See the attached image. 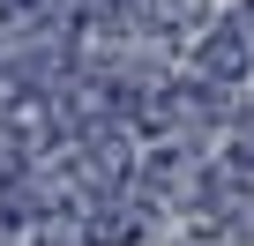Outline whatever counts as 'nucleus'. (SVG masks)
<instances>
[{"label": "nucleus", "instance_id": "obj_1", "mask_svg": "<svg viewBox=\"0 0 254 246\" xmlns=\"http://www.w3.org/2000/svg\"><path fill=\"white\" fill-rule=\"evenodd\" d=\"M194 75L217 82V90H247V75H254V38H247L239 23L202 30V45H194Z\"/></svg>", "mask_w": 254, "mask_h": 246}, {"label": "nucleus", "instance_id": "obj_2", "mask_svg": "<svg viewBox=\"0 0 254 246\" xmlns=\"http://www.w3.org/2000/svg\"><path fill=\"white\" fill-rule=\"evenodd\" d=\"M224 142H232V172H254V97H247V104H232Z\"/></svg>", "mask_w": 254, "mask_h": 246}]
</instances>
